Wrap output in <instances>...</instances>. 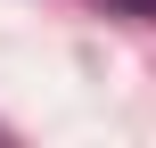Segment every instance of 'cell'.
Wrapping results in <instances>:
<instances>
[{
  "mask_svg": "<svg viewBox=\"0 0 156 148\" xmlns=\"http://www.w3.org/2000/svg\"><path fill=\"white\" fill-rule=\"evenodd\" d=\"M99 8H107V16H132V25H148V16H156V0H99Z\"/></svg>",
  "mask_w": 156,
  "mask_h": 148,
  "instance_id": "obj_1",
  "label": "cell"
}]
</instances>
